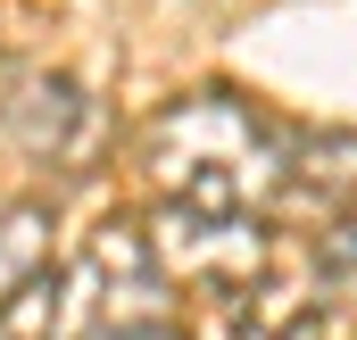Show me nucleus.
<instances>
[{
  "mask_svg": "<svg viewBox=\"0 0 357 340\" xmlns=\"http://www.w3.org/2000/svg\"><path fill=\"white\" fill-rule=\"evenodd\" d=\"M150 174L183 216H250L291 183V141L233 91H199L150 125Z\"/></svg>",
  "mask_w": 357,
  "mask_h": 340,
  "instance_id": "f257e3e1",
  "label": "nucleus"
},
{
  "mask_svg": "<svg viewBox=\"0 0 357 340\" xmlns=\"http://www.w3.org/2000/svg\"><path fill=\"white\" fill-rule=\"evenodd\" d=\"M116 340H175V332H150V324H142V332H116Z\"/></svg>",
  "mask_w": 357,
  "mask_h": 340,
  "instance_id": "f03ea898",
  "label": "nucleus"
}]
</instances>
